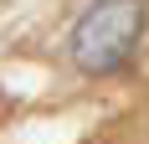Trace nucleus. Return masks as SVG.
I'll return each instance as SVG.
<instances>
[{
	"instance_id": "obj_1",
	"label": "nucleus",
	"mask_w": 149,
	"mask_h": 144,
	"mask_svg": "<svg viewBox=\"0 0 149 144\" xmlns=\"http://www.w3.org/2000/svg\"><path fill=\"white\" fill-rule=\"evenodd\" d=\"M144 31V0H93L72 26V62L93 77L118 72Z\"/></svg>"
}]
</instances>
